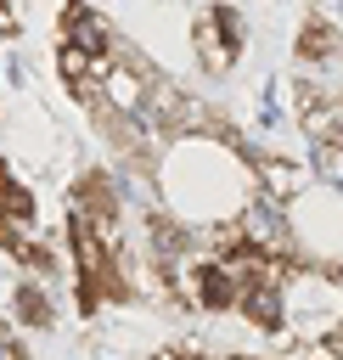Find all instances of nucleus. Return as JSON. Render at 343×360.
I'll return each instance as SVG.
<instances>
[{
  "label": "nucleus",
  "mask_w": 343,
  "mask_h": 360,
  "mask_svg": "<svg viewBox=\"0 0 343 360\" xmlns=\"http://www.w3.org/2000/svg\"><path fill=\"white\" fill-rule=\"evenodd\" d=\"M152 202L163 214H174L191 231L208 225H231L253 197H259V174L253 158L236 135L225 129H191V135H169L152 158Z\"/></svg>",
  "instance_id": "f257e3e1"
},
{
  "label": "nucleus",
  "mask_w": 343,
  "mask_h": 360,
  "mask_svg": "<svg viewBox=\"0 0 343 360\" xmlns=\"http://www.w3.org/2000/svg\"><path fill=\"white\" fill-rule=\"evenodd\" d=\"M276 208H281V248H287V259L292 264H321V270L343 276V186L309 174Z\"/></svg>",
  "instance_id": "f03ea898"
},
{
  "label": "nucleus",
  "mask_w": 343,
  "mask_h": 360,
  "mask_svg": "<svg viewBox=\"0 0 343 360\" xmlns=\"http://www.w3.org/2000/svg\"><path fill=\"white\" fill-rule=\"evenodd\" d=\"M146 360H202V349H157V354H146Z\"/></svg>",
  "instance_id": "20e7f679"
},
{
  "label": "nucleus",
  "mask_w": 343,
  "mask_h": 360,
  "mask_svg": "<svg viewBox=\"0 0 343 360\" xmlns=\"http://www.w3.org/2000/svg\"><path fill=\"white\" fill-rule=\"evenodd\" d=\"M0 360H34V354H28V343L11 332V321H0Z\"/></svg>",
  "instance_id": "7ed1b4c3"
}]
</instances>
